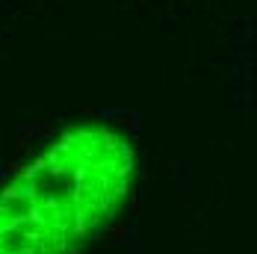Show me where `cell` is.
<instances>
[{"label":"cell","instance_id":"cell-1","mask_svg":"<svg viewBox=\"0 0 257 254\" xmlns=\"http://www.w3.org/2000/svg\"><path fill=\"white\" fill-rule=\"evenodd\" d=\"M136 154L103 124L62 130L0 186V254H83L127 207Z\"/></svg>","mask_w":257,"mask_h":254}]
</instances>
